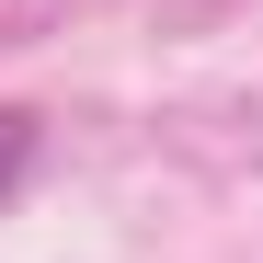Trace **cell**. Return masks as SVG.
Masks as SVG:
<instances>
[{
  "mask_svg": "<svg viewBox=\"0 0 263 263\" xmlns=\"http://www.w3.org/2000/svg\"><path fill=\"white\" fill-rule=\"evenodd\" d=\"M23 172H34V115H23V103H0V206L23 195Z\"/></svg>",
  "mask_w": 263,
  "mask_h": 263,
  "instance_id": "6da1fadb",
  "label": "cell"
}]
</instances>
